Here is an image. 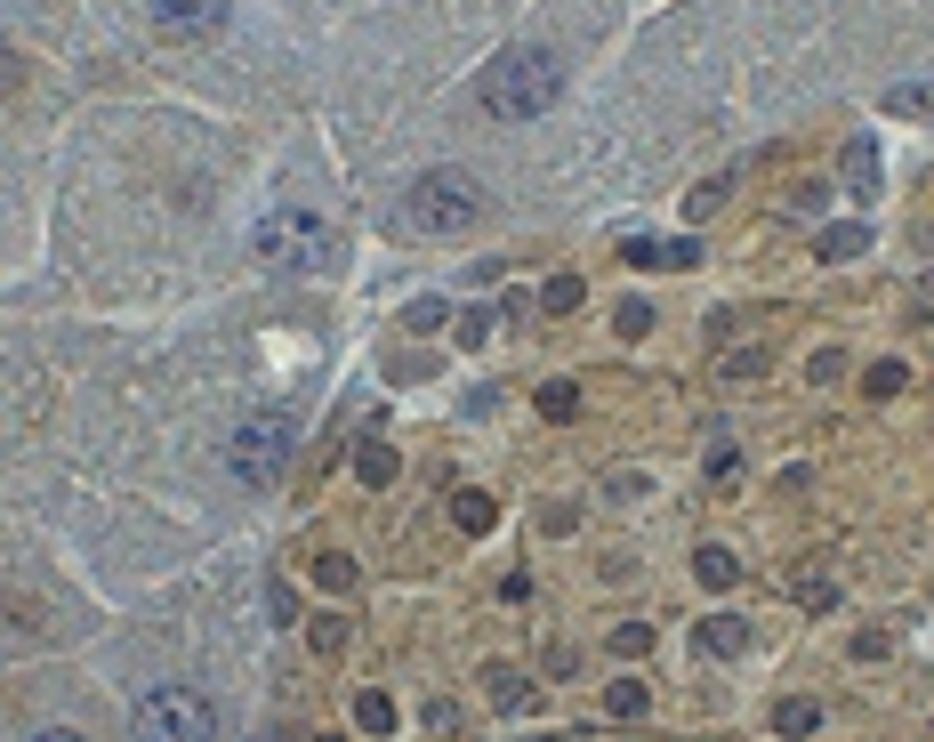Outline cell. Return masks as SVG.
<instances>
[{
  "instance_id": "obj_1",
  "label": "cell",
  "mask_w": 934,
  "mask_h": 742,
  "mask_svg": "<svg viewBox=\"0 0 934 742\" xmlns=\"http://www.w3.org/2000/svg\"><path fill=\"white\" fill-rule=\"evenodd\" d=\"M557 89H564L557 49H500V57L475 74V106L492 114V121H532V114L557 106Z\"/></svg>"
},
{
  "instance_id": "obj_2",
  "label": "cell",
  "mask_w": 934,
  "mask_h": 742,
  "mask_svg": "<svg viewBox=\"0 0 934 742\" xmlns=\"http://www.w3.org/2000/svg\"><path fill=\"white\" fill-rule=\"evenodd\" d=\"M291 452H298V420H291V412H250V420L226 436V468H234V485H250V492H274V485H283Z\"/></svg>"
},
{
  "instance_id": "obj_3",
  "label": "cell",
  "mask_w": 934,
  "mask_h": 742,
  "mask_svg": "<svg viewBox=\"0 0 934 742\" xmlns=\"http://www.w3.org/2000/svg\"><path fill=\"white\" fill-rule=\"evenodd\" d=\"M483 218V186L468 170H427L403 186V226L411 234H468Z\"/></svg>"
},
{
  "instance_id": "obj_4",
  "label": "cell",
  "mask_w": 934,
  "mask_h": 742,
  "mask_svg": "<svg viewBox=\"0 0 934 742\" xmlns=\"http://www.w3.org/2000/svg\"><path fill=\"white\" fill-rule=\"evenodd\" d=\"M258 258L283 266V275H331V266H338V234L315 211H274L258 226Z\"/></svg>"
},
{
  "instance_id": "obj_5",
  "label": "cell",
  "mask_w": 934,
  "mask_h": 742,
  "mask_svg": "<svg viewBox=\"0 0 934 742\" xmlns=\"http://www.w3.org/2000/svg\"><path fill=\"white\" fill-rule=\"evenodd\" d=\"M137 742H218V711L194 686H146L137 694Z\"/></svg>"
},
{
  "instance_id": "obj_6",
  "label": "cell",
  "mask_w": 934,
  "mask_h": 742,
  "mask_svg": "<svg viewBox=\"0 0 934 742\" xmlns=\"http://www.w3.org/2000/svg\"><path fill=\"white\" fill-rule=\"evenodd\" d=\"M161 32H178V41H210V32L226 25V0H154Z\"/></svg>"
},
{
  "instance_id": "obj_7",
  "label": "cell",
  "mask_w": 934,
  "mask_h": 742,
  "mask_svg": "<svg viewBox=\"0 0 934 742\" xmlns=\"http://www.w3.org/2000/svg\"><path fill=\"white\" fill-rule=\"evenodd\" d=\"M620 258H629V266H694L701 243H652V234H629V243H620Z\"/></svg>"
},
{
  "instance_id": "obj_8",
  "label": "cell",
  "mask_w": 934,
  "mask_h": 742,
  "mask_svg": "<svg viewBox=\"0 0 934 742\" xmlns=\"http://www.w3.org/2000/svg\"><path fill=\"white\" fill-rule=\"evenodd\" d=\"M355 477H363L371 492H387V485L403 477V460H395V445H378V436H371V445H355Z\"/></svg>"
},
{
  "instance_id": "obj_9",
  "label": "cell",
  "mask_w": 934,
  "mask_h": 742,
  "mask_svg": "<svg viewBox=\"0 0 934 742\" xmlns=\"http://www.w3.org/2000/svg\"><path fill=\"white\" fill-rule=\"evenodd\" d=\"M604 719H620V726L652 719V694H645V678H612V686H604Z\"/></svg>"
},
{
  "instance_id": "obj_10",
  "label": "cell",
  "mask_w": 934,
  "mask_h": 742,
  "mask_svg": "<svg viewBox=\"0 0 934 742\" xmlns=\"http://www.w3.org/2000/svg\"><path fill=\"white\" fill-rule=\"evenodd\" d=\"M814 251H822V266H846V258L871 251V226H862V218H854V226H822V243H814Z\"/></svg>"
},
{
  "instance_id": "obj_11",
  "label": "cell",
  "mask_w": 934,
  "mask_h": 742,
  "mask_svg": "<svg viewBox=\"0 0 934 742\" xmlns=\"http://www.w3.org/2000/svg\"><path fill=\"white\" fill-rule=\"evenodd\" d=\"M492 517H500L492 492H452V525L468 533V541H475V533H492Z\"/></svg>"
},
{
  "instance_id": "obj_12",
  "label": "cell",
  "mask_w": 934,
  "mask_h": 742,
  "mask_svg": "<svg viewBox=\"0 0 934 742\" xmlns=\"http://www.w3.org/2000/svg\"><path fill=\"white\" fill-rule=\"evenodd\" d=\"M741 646H749V622H734V614L701 622V654H741Z\"/></svg>"
},
{
  "instance_id": "obj_13",
  "label": "cell",
  "mask_w": 934,
  "mask_h": 742,
  "mask_svg": "<svg viewBox=\"0 0 934 742\" xmlns=\"http://www.w3.org/2000/svg\"><path fill=\"white\" fill-rule=\"evenodd\" d=\"M694 573H701V589H734V582H741V557H734V549H717V541H709V549H701V557H694Z\"/></svg>"
},
{
  "instance_id": "obj_14",
  "label": "cell",
  "mask_w": 934,
  "mask_h": 742,
  "mask_svg": "<svg viewBox=\"0 0 934 742\" xmlns=\"http://www.w3.org/2000/svg\"><path fill=\"white\" fill-rule=\"evenodd\" d=\"M886 114L926 121V114H934V81H903V89H886Z\"/></svg>"
},
{
  "instance_id": "obj_15",
  "label": "cell",
  "mask_w": 934,
  "mask_h": 742,
  "mask_svg": "<svg viewBox=\"0 0 934 742\" xmlns=\"http://www.w3.org/2000/svg\"><path fill=\"white\" fill-rule=\"evenodd\" d=\"M306 573H315V589H355V557H347V549H323Z\"/></svg>"
},
{
  "instance_id": "obj_16",
  "label": "cell",
  "mask_w": 934,
  "mask_h": 742,
  "mask_svg": "<svg viewBox=\"0 0 934 742\" xmlns=\"http://www.w3.org/2000/svg\"><path fill=\"white\" fill-rule=\"evenodd\" d=\"M355 726H363V734H395V702L378 694V686H371V694H355Z\"/></svg>"
},
{
  "instance_id": "obj_17",
  "label": "cell",
  "mask_w": 934,
  "mask_h": 742,
  "mask_svg": "<svg viewBox=\"0 0 934 742\" xmlns=\"http://www.w3.org/2000/svg\"><path fill=\"white\" fill-rule=\"evenodd\" d=\"M306 646L315 654H347V614H315L306 622Z\"/></svg>"
},
{
  "instance_id": "obj_18",
  "label": "cell",
  "mask_w": 934,
  "mask_h": 742,
  "mask_svg": "<svg viewBox=\"0 0 934 742\" xmlns=\"http://www.w3.org/2000/svg\"><path fill=\"white\" fill-rule=\"evenodd\" d=\"M580 299H588V291H580V275H548V291H540V307H548V315H572Z\"/></svg>"
},
{
  "instance_id": "obj_19",
  "label": "cell",
  "mask_w": 934,
  "mask_h": 742,
  "mask_svg": "<svg viewBox=\"0 0 934 742\" xmlns=\"http://www.w3.org/2000/svg\"><path fill=\"white\" fill-rule=\"evenodd\" d=\"M572 412H580V388L572 380H548L540 388V420H572Z\"/></svg>"
},
{
  "instance_id": "obj_20",
  "label": "cell",
  "mask_w": 934,
  "mask_h": 742,
  "mask_svg": "<svg viewBox=\"0 0 934 742\" xmlns=\"http://www.w3.org/2000/svg\"><path fill=\"white\" fill-rule=\"evenodd\" d=\"M822 726V711H814V702H781V711H774V734H789V742H798V734H814Z\"/></svg>"
},
{
  "instance_id": "obj_21",
  "label": "cell",
  "mask_w": 934,
  "mask_h": 742,
  "mask_svg": "<svg viewBox=\"0 0 934 742\" xmlns=\"http://www.w3.org/2000/svg\"><path fill=\"white\" fill-rule=\"evenodd\" d=\"M846 178H854V194H878V186H886V178H878V154H871V146H854V154H846Z\"/></svg>"
},
{
  "instance_id": "obj_22",
  "label": "cell",
  "mask_w": 934,
  "mask_h": 742,
  "mask_svg": "<svg viewBox=\"0 0 934 742\" xmlns=\"http://www.w3.org/2000/svg\"><path fill=\"white\" fill-rule=\"evenodd\" d=\"M798 605H806V614H829V605H838V582H829V573H806V582H798Z\"/></svg>"
},
{
  "instance_id": "obj_23",
  "label": "cell",
  "mask_w": 934,
  "mask_h": 742,
  "mask_svg": "<svg viewBox=\"0 0 934 742\" xmlns=\"http://www.w3.org/2000/svg\"><path fill=\"white\" fill-rule=\"evenodd\" d=\"M612 331H620V340H645V331H652V307H645V299H620Z\"/></svg>"
},
{
  "instance_id": "obj_24",
  "label": "cell",
  "mask_w": 934,
  "mask_h": 742,
  "mask_svg": "<svg viewBox=\"0 0 934 742\" xmlns=\"http://www.w3.org/2000/svg\"><path fill=\"white\" fill-rule=\"evenodd\" d=\"M903 380H911V363H871V380H862V388H871V396H903Z\"/></svg>"
},
{
  "instance_id": "obj_25",
  "label": "cell",
  "mask_w": 934,
  "mask_h": 742,
  "mask_svg": "<svg viewBox=\"0 0 934 742\" xmlns=\"http://www.w3.org/2000/svg\"><path fill=\"white\" fill-rule=\"evenodd\" d=\"M492 702H500V711H524V702H532V686L515 678V670H492Z\"/></svg>"
},
{
  "instance_id": "obj_26",
  "label": "cell",
  "mask_w": 934,
  "mask_h": 742,
  "mask_svg": "<svg viewBox=\"0 0 934 742\" xmlns=\"http://www.w3.org/2000/svg\"><path fill=\"white\" fill-rule=\"evenodd\" d=\"M709 477H717V485L741 477V445H734V436H725V445H709Z\"/></svg>"
},
{
  "instance_id": "obj_27",
  "label": "cell",
  "mask_w": 934,
  "mask_h": 742,
  "mask_svg": "<svg viewBox=\"0 0 934 742\" xmlns=\"http://www.w3.org/2000/svg\"><path fill=\"white\" fill-rule=\"evenodd\" d=\"M645 646H652V629H645V622H620V629H612V654H620V662H637Z\"/></svg>"
},
{
  "instance_id": "obj_28",
  "label": "cell",
  "mask_w": 934,
  "mask_h": 742,
  "mask_svg": "<svg viewBox=\"0 0 934 742\" xmlns=\"http://www.w3.org/2000/svg\"><path fill=\"white\" fill-rule=\"evenodd\" d=\"M403 323H411V331H443V299H411Z\"/></svg>"
},
{
  "instance_id": "obj_29",
  "label": "cell",
  "mask_w": 934,
  "mask_h": 742,
  "mask_svg": "<svg viewBox=\"0 0 934 742\" xmlns=\"http://www.w3.org/2000/svg\"><path fill=\"white\" fill-rule=\"evenodd\" d=\"M452 331H460V348H483V331H492V315H483V307H468Z\"/></svg>"
},
{
  "instance_id": "obj_30",
  "label": "cell",
  "mask_w": 934,
  "mask_h": 742,
  "mask_svg": "<svg viewBox=\"0 0 934 742\" xmlns=\"http://www.w3.org/2000/svg\"><path fill=\"white\" fill-rule=\"evenodd\" d=\"M266 605H274V622H291V614H298V589H291V582H274Z\"/></svg>"
},
{
  "instance_id": "obj_31",
  "label": "cell",
  "mask_w": 934,
  "mask_h": 742,
  "mask_svg": "<svg viewBox=\"0 0 934 742\" xmlns=\"http://www.w3.org/2000/svg\"><path fill=\"white\" fill-rule=\"evenodd\" d=\"M838 371H846V355H829V348H822V355H814V371H806V380H814V388H829V380H838Z\"/></svg>"
},
{
  "instance_id": "obj_32",
  "label": "cell",
  "mask_w": 934,
  "mask_h": 742,
  "mask_svg": "<svg viewBox=\"0 0 934 742\" xmlns=\"http://www.w3.org/2000/svg\"><path fill=\"white\" fill-rule=\"evenodd\" d=\"M725 371H734V380H757V371H766V348H741V355L725 363Z\"/></svg>"
},
{
  "instance_id": "obj_33",
  "label": "cell",
  "mask_w": 934,
  "mask_h": 742,
  "mask_svg": "<svg viewBox=\"0 0 934 742\" xmlns=\"http://www.w3.org/2000/svg\"><path fill=\"white\" fill-rule=\"evenodd\" d=\"M717 202H725V186L709 178V186H694V202H685V211H694V218H709V211H717Z\"/></svg>"
},
{
  "instance_id": "obj_34",
  "label": "cell",
  "mask_w": 934,
  "mask_h": 742,
  "mask_svg": "<svg viewBox=\"0 0 934 742\" xmlns=\"http://www.w3.org/2000/svg\"><path fill=\"white\" fill-rule=\"evenodd\" d=\"M32 742H89V734H81V726H41Z\"/></svg>"
},
{
  "instance_id": "obj_35",
  "label": "cell",
  "mask_w": 934,
  "mask_h": 742,
  "mask_svg": "<svg viewBox=\"0 0 934 742\" xmlns=\"http://www.w3.org/2000/svg\"><path fill=\"white\" fill-rule=\"evenodd\" d=\"M17 81H24V65H17V57H0V97H9Z\"/></svg>"
},
{
  "instance_id": "obj_36",
  "label": "cell",
  "mask_w": 934,
  "mask_h": 742,
  "mask_svg": "<svg viewBox=\"0 0 934 742\" xmlns=\"http://www.w3.org/2000/svg\"><path fill=\"white\" fill-rule=\"evenodd\" d=\"M918 299H934V275H926V283H918Z\"/></svg>"
},
{
  "instance_id": "obj_37",
  "label": "cell",
  "mask_w": 934,
  "mask_h": 742,
  "mask_svg": "<svg viewBox=\"0 0 934 742\" xmlns=\"http://www.w3.org/2000/svg\"><path fill=\"white\" fill-rule=\"evenodd\" d=\"M306 742H338V734H306Z\"/></svg>"
}]
</instances>
